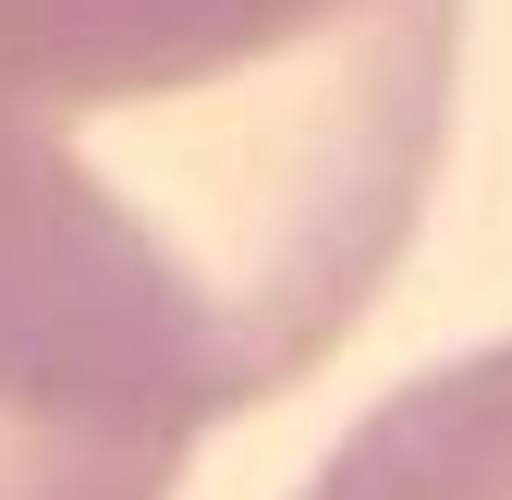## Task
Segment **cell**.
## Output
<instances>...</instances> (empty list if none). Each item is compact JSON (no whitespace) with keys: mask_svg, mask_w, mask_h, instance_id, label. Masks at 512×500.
<instances>
[{"mask_svg":"<svg viewBox=\"0 0 512 500\" xmlns=\"http://www.w3.org/2000/svg\"><path fill=\"white\" fill-rule=\"evenodd\" d=\"M452 74L464 0H0V391L183 452L330 366Z\"/></svg>","mask_w":512,"mask_h":500,"instance_id":"obj_1","label":"cell"},{"mask_svg":"<svg viewBox=\"0 0 512 500\" xmlns=\"http://www.w3.org/2000/svg\"><path fill=\"white\" fill-rule=\"evenodd\" d=\"M305 500H512V342L452 354L366 403Z\"/></svg>","mask_w":512,"mask_h":500,"instance_id":"obj_2","label":"cell"},{"mask_svg":"<svg viewBox=\"0 0 512 500\" xmlns=\"http://www.w3.org/2000/svg\"><path fill=\"white\" fill-rule=\"evenodd\" d=\"M183 452L171 440H110V427H61L0 391V500H171Z\"/></svg>","mask_w":512,"mask_h":500,"instance_id":"obj_3","label":"cell"}]
</instances>
